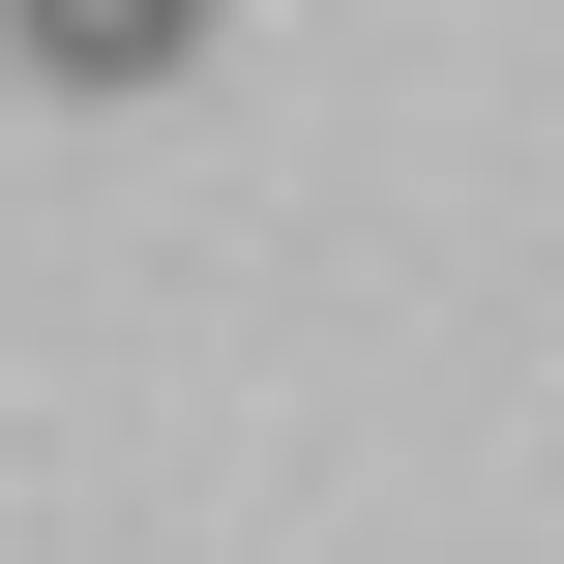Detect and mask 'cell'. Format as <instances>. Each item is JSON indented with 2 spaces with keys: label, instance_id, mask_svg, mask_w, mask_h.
Masks as SVG:
<instances>
[{
  "label": "cell",
  "instance_id": "6da1fadb",
  "mask_svg": "<svg viewBox=\"0 0 564 564\" xmlns=\"http://www.w3.org/2000/svg\"><path fill=\"white\" fill-rule=\"evenodd\" d=\"M30 30V89H149V59H208V0H0Z\"/></svg>",
  "mask_w": 564,
  "mask_h": 564
}]
</instances>
